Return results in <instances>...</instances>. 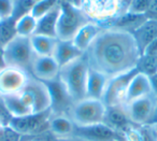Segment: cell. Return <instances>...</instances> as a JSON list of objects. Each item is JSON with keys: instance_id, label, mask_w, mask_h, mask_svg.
<instances>
[{"instance_id": "33", "label": "cell", "mask_w": 157, "mask_h": 141, "mask_svg": "<svg viewBox=\"0 0 157 141\" xmlns=\"http://www.w3.org/2000/svg\"><path fill=\"white\" fill-rule=\"evenodd\" d=\"M13 11L14 0H0V21L11 18Z\"/></svg>"}, {"instance_id": "17", "label": "cell", "mask_w": 157, "mask_h": 141, "mask_svg": "<svg viewBox=\"0 0 157 141\" xmlns=\"http://www.w3.org/2000/svg\"><path fill=\"white\" fill-rule=\"evenodd\" d=\"M90 68V67H88ZM110 78L96 70L88 69L87 82H86V96L85 98L92 99H102L105 89L108 85Z\"/></svg>"}, {"instance_id": "36", "label": "cell", "mask_w": 157, "mask_h": 141, "mask_svg": "<svg viewBox=\"0 0 157 141\" xmlns=\"http://www.w3.org/2000/svg\"><path fill=\"white\" fill-rule=\"evenodd\" d=\"M141 55H146V56H156L157 57V38L154 39L145 49L143 50Z\"/></svg>"}, {"instance_id": "5", "label": "cell", "mask_w": 157, "mask_h": 141, "mask_svg": "<svg viewBox=\"0 0 157 141\" xmlns=\"http://www.w3.org/2000/svg\"><path fill=\"white\" fill-rule=\"evenodd\" d=\"M52 116L51 110L31 113L20 117H10L7 127L20 137L37 138L48 131V122Z\"/></svg>"}, {"instance_id": "12", "label": "cell", "mask_w": 157, "mask_h": 141, "mask_svg": "<svg viewBox=\"0 0 157 141\" xmlns=\"http://www.w3.org/2000/svg\"><path fill=\"white\" fill-rule=\"evenodd\" d=\"M127 114L132 124L139 126L150 125L155 110V97L145 96L129 102L125 106Z\"/></svg>"}, {"instance_id": "39", "label": "cell", "mask_w": 157, "mask_h": 141, "mask_svg": "<svg viewBox=\"0 0 157 141\" xmlns=\"http://www.w3.org/2000/svg\"><path fill=\"white\" fill-rule=\"evenodd\" d=\"M151 128V131L153 134V137H154V140L157 141V123H154V124H151L148 125Z\"/></svg>"}, {"instance_id": "6", "label": "cell", "mask_w": 157, "mask_h": 141, "mask_svg": "<svg viewBox=\"0 0 157 141\" xmlns=\"http://www.w3.org/2000/svg\"><path fill=\"white\" fill-rule=\"evenodd\" d=\"M107 107L100 99L84 98L74 102L68 116L76 126H90L103 123Z\"/></svg>"}, {"instance_id": "21", "label": "cell", "mask_w": 157, "mask_h": 141, "mask_svg": "<svg viewBox=\"0 0 157 141\" xmlns=\"http://www.w3.org/2000/svg\"><path fill=\"white\" fill-rule=\"evenodd\" d=\"M60 3V2H59ZM59 13H60V6H57L51 12L46 13L39 20H37V27H36L35 35L46 36V37H56L57 22H58Z\"/></svg>"}, {"instance_id": "34", "label": "cell", "mask_w": 157, "mask_h": 141, "mask_svg": "<svg viewBox=\"0 0 157 141\" xmlns=\"http://www.w3.org/2000/svg\"><path fill=\"white\" fill-rule=\"evenodd\" d=\"M33 139L39 140V141H86L81 138H78V137H75V136L67 137V138H57V137H53L48 131L43 134L42 136L37 137V138H33Z\"/></svg>"}, {"instance_id": "32", "label": "cell", "mask_w": 157, "mask_h": 141, "mask_svg": "<svg viewBox=\"0 0 157 141\" xmlns=\"http://www.w3.org/2000/svg\"><path fill=\"white\" fill-rule=\"evenodd\" d=\"M152 0H130L127 12L139 15H145Z\"/></svg>"}, {"instance_id": "40", "label": "cell", "mask_w": 157, "mask_h": 141, "mask_svg": "<svg viewBox=\"0 0 157 141\" xmlns=\"http://www.w3.org/2000/svg\"><path fill=\"white\" fill-rule=\"evenodd\" d=\"M154 123H157V97H155V110H154V114H153L152 121H151L150 125Z\"/></svg>"}, {"instance_id": "9", "label": "cell", "mask_w": 157, "mask_h": 141, "mask_svg": "<svg viewBox=\"0 0 157 141\" xmlns=\"http://www.w3.org/2000/svg\"><path fill=\"white\" fill-rule=\"evenodd\" d=\"M30 78L31 74L26 70L6 66L0 70V98L20 94Z\"/></svg>"}, {"instance_id": "19", "label": "cell", "mask_w": 157, "mask_h": 141, "mask_svg": "<svg viewBox=\"0 0 157 141\" xmlns=\"http://www.w3.org/2000/svg\"><path fill=\"white\" fill-rule=\"evenodd\" d=\"M102 28L103 27L97 23L88 22L83 27H81L80 30L73 37L72 41H73L74 45L80 51L85 53V51L90 48V45L93 43L95 38L98 36V33L102 30Z\"/></svg>"}, {"instance_id": "11", "label": "cell", "mask_w": 157, "mask_h": 141, "mask_svg": "<svg viewBox=\"0 0 157 141\" xmlns=\"http://www.w3.org/2000/svg\"><path fill=\"white\" fill-rule=\"evenodd\" d=\"M86 141H125L123 134L105 123L90 126H74L73 135Z\"/></svg>"}, {"instance_id": "18", "label": "cell", "mask_w": 157, "mask_h": 141, "mask_svg": "<svg viewBox=\"0 0 157 141\" xmlns=\"http://www.w3.org/2000/svg\"><path fill=\"white\" fill-rule=\"evenodd\" d=\"M103 123L116 131L123 134L124 130L131 124V122L128 117L125 106H117L107 108Z\"/></svg>"}, {"instance_id": "30", "label": "cell", "mask_w": 157, "mask_h": 141, "mask_svg": "<svg viewBox=\"0 0 157 141\" xmlns=\"http://www.w3.org/2000/svg\"><path fill=\"white\" fill-rule=\"evenodd\" d=\"M138 71L146 74L147 76H152L157 73V57L141 55L137 67Z\"/></svg>"}, {"instance_id": "8", "label": "cell", "mask_w": 157, "mask_h": 141, "mask_svg": "<svg viewBox=\"0 0 157 141\" xmlns=\"http://www.w3.org/2000/svg\"><path fill=\"white\" fill-rule=\"evenodd\" d=\"M21 98L30 109L31 113H40L50 110L51 96L46 84L31 76L25 88L20 93Z\"/></svg>"}, {"instance_id": "13", "label": "cell", "mask_w": 157, "mask_h": 141, "mask_svg": "<svg viewBox=\"0 0 157 141\" xmlns=\"http://www.w3.org/2000/svg\"><path fill=\"white\" fill-rule=\"evenodd\" d=\"M46 84L51 96V112L53 115H68L73 100L68 94L67 89L58 78L55 80L44 82Z\"/></svg>"}, {"instance_id": "24", "label": "cell", "mask_w": 157, "mask_h": 141, "mask_svg": "<svg viewBox=\"0 0 157 141\" xmlns=\"http://www.w3.org/2000/svg\"><path fill=\"white\" fill-rule=\"evenodd\" d=\"M57 40H58L57 38L41 35H33V37H30L33 52L36 55H40V56H53Z\"/></svg>"}, {"instance_id": "14", "label": "cell", "mask_w": 157, "mask_h": 141, "mask_svg": "<svg viewBox=\"0 0 157 141\" xmlns=\"http://www.w3.org/2000/svg\"><path fill=\"white\" fill-rule=\"evenodd\" d=\"M59 71L60 67L53 56L35 55L30 67V74L35 79L42 82H48L58 78Z\"/></svg>"}, {"instance_id": "28", "label": "cell", "mask_w": 157, "mask_h": 141, "mask_svg": "<svg viewBox=\"0 0 157 141\" xmlns=\"http://www.w3.org/2000/svg\"><path fill=\"white\" fill-rule=\"evenodd\" d=\"M15 22L13 18L0 21V48H3L9 41H11L16 35Z\"/></svg>"}, {"instance_id": "4", "label": "cell", "mask_w": 157, "mask_h": 141, "mask_svg": "<svg viewBox=\"0 0 157 141\" xmlns=\"http://www.w3.org/2000/svg\"><path fill=\"white\" fill-rule=\"evenodd\" d=\"M59 6L60 13L57 22L56 37L58 40H72L80 28L90 21L71 0H63Z\"/></svg>"}, {"instance_id": "29", "label": "cell", "mask_w": 157, "mask_h": 141, "mask_svg": "<svg viewBox=\"0 0 157 141\" xmlns=\"http://www.w3.org/2000/svg\"><path fill=\"white\" fill-rule=\"evenodd\" d=\"M59 2L60 0H38L33 6L30 14L36 20H39L40 18L55 9L59 5Z\"/></svg>"}, {"instance_id": "1", "label": "cell", "mask_w": 157, "mask_h": 141, "mask_svg": "<svg viewBox=\"0 0 157 141\" xmlns=\"http://www.w3.org/2000/svg\"><path fill=\"white\" fill-rule=\"evenodd\" d=\"M84 57L90 69L111 79L137 69L141 52L131 33L103 27Z\"/></svg>"}, {"instance_id": "15", "label": "cell", "mask_w": 157, "mask_h": 141, "mask_svg": "<svg viewBox=\"0 0 157 141\" xmlns=\"http://www.w3.org/2000/svg\"><path fill=\"white\" fill-rule=\"evenodd\" d=\"M150 95H153L150 76L138 71L131 78L130 83L128 85L125 106L128 104L129 102L133 101V100H137L139 98L145 97V96H150Z\"/></svg>"}, {"instance_id": "3", "label": "cell", "mask_w": 157, "mask_h": 141, "mask_svg": "<svg viewBox=\"0 0 157 141\" xmlns=\"http://www.w3.org/2000/svg\"><path fill=\"white\" fill-rule=\"evenodd\" d=\"M88 69L90 68L84 56L60 68L58 79L67 89L73 102L85 98Z\"/></svg>"}, {"instance_id": "31", "label": "cell", "mask_w": 157, "mask_h": 141, "mask_svg": "<svg viewBox=\"0 0 157 141\" xmlns=\"http://www.w3.org/2000/svg\"><path fill=\"white\" fill-rule=\"evenodd\" d=\"M37 1L38 0H14V11L12 18L16 21L25 14L30 13Z\"/></svg>"}, {"instance_id": "25", "label": "cell", "mask_w": 157, "mask_h": 141, "mask_svg": "<svg viewBox=\"0 0 157 141\" xmlns=\"http://www.w3.org/2000/svg\"><path fill=\"white\" fill-rule=\"evenodd\" d=\"M146 20L147 18H145V15H139V14L125 12L124 14L118 16L109 27H114V28L122 29V30L132 33Z\"/></svg>"}, {"instance_id": "20", "label": "cell", "mask_w": 157, "mask_h": 141, "mask_svg": "<svg viewBox=\"0 0 157 141\" xmlns=\"http://www.w3.org/2000/svg\"><path fill=\"white\" fill-rule=\"evenodd\" d=\"M132 35L142 54L144 49L157 38V21L146 20L133 31Z\"/></svg>"}, {"instance_id": "35", "label": "cell", "mask_w": 157, "mask_h": 141, "mask_svg": "<svg viewBox=\"0 0 157 141\" xmlns=\"http://www.w3.org/2000/svg\"><path fill=\"white\" fill-rule=\"evenodd\" d=\"M145 18L147 20L157 21V0H152L148 7L147 12L145 13Z\"/></svg>"}, {"instance_id": "26", "label": "cell", "mask_w": 157, "mask_h": 141, "mask_svg": "<svg viewBox=\"0 0 157 141\" xmlns=\"http://www.w3.org/2000/svg\"><path fill=\"white\" fill-rule=\"evenodd\" d=\"M125 141H155L148 125L139 126L131 123L123 132Z\"/></svg>"}, {"instance_id": "2", "label": "cell", "mask_w": 157, "mask_h": 141, "mask_svg": "<svg viewBox=\"0 0 157 141\" xmlns=\"http://www.w3.org/2000/svg\"><path fill=\"white\" fill-rule=\"evenodd\" d=\"M130 0H76L78 6L90 22L109 27L128 10Z\"/></svg>"}, {"instance_id": "27", "label": "cell", "mask_w": 157, "mask_h": 141, "mask_svg": "<svg viewBox=\"0 0 157 141\" xmlns=\"http://www.w3.org/2000/svg\"><path fill=\"white\" fill-rule=\"evenodd\" d=\"M36 27H37V20L30 13L25 14L15 22L16 35L21 37H33L35 35Z\"/></svg>"}, {"instance_id": "38", "label": "cell", "mask_w": 157, "mask_h": 141, "mask_svg": "<svg viewBox=\"0 0 157 141\" xmlns=\"http://www.w3.org/2000/svg\"><path fill=\"white\" fill-rule=\"evenodd\" d=\"M7 66L6 64V61H5V56H3V50L2 48H0V70L5 68Z\"/></svg>"}, {"instance_id": "37", "label": "cell", "mask_w": 157, "mask_h": 141, "mask_svg": "<svg viewBox=\"0 0 157 141\" xmlns=\"http://www.w3.org/2000/svg\"><path fill=\"white\" fill-rule=\"evenodd\" d=\"M151 84H152V91H153V96L157 97V73L154 76H150Z\"/></svg>"}, {"instance_id": "41", "label": "cell", "mask_w": 157, "mask_h": 141, "mask_svg": "<svg viewBox=\"0 0 157 141\" xmlns=\"http://www.w3.org/2000/svg\"><path fill=\"white\" fill-rule=\"evenodd\" d=\"M31 140H33V141H39V140H36V139H31Z\"/></svg>"}, {"instance_id": "22", "label": "cell", "mask_w": 157, "mask_h": 141, "mask_svg": "<svg viewBox=\"0 0 157 141\" xmlns=\"http://www.w3.org/2000/svg\"><path fill=\"white\" fill-rule=\"evenodd\" d=\"M74 123L68 115H53L48 122V132L53 137L67 138L73 135Z\"/></svg>"}, {"instance_id": "42", "label": "cell", "mask_w": 157, "mask_h": 141, "mask_svg": "<svg viewBox=\"0 0 157 141\" xmlns=\"http://www.w3.org/2000/svg\"><path fill=\"white\" fill-rule=\"evenodd\" d=\"M26 141H33V140H31V139H30V140H26Z\"/></svg>"}, {"instance_id": "10", "label": "cell", "mask_w": 157, "mask_h": 141, "mask_svg": "<svg viewBox=\"0 0 157 141\" xmlns=\"http://www.w3.org/2000/svg\"><path fill=\"white\" fill-rule=\"evenodd\" d=\"M138 72V69L120 76H113L109 80L108 85L102 96V102L107 108L109 107L125 106L126 104V94L128 85L133 76Z\"/></svg>"}, {"instance_id": "16", "label": "cell", "mask_w": 157, "mask_h": 141, "mask_svg": "<svg viewBox=\"0 0 157 141\" xmlns=\"http://www.w3.org/2000/svg\"><path fill=\"white\" fill-rule=\"evenodd\" d=\"M82 56H84V53L74 45L72 40H57L53 57L60 68Z\"/></svg>"}, {"instance_id": "7", "label": "cell", "mask_w": 157, "mask_h": 141, "mask_svg": "<svg viewBox=\"0 0 157 141\" xmlns=\"http://www.w3.org/2000/svg\"><path fill=\"white\" fill-rule=\"evenodd\" d=\"M2 50L7 66L21 68L30 73L31 63L36 55L31 46L30 38L15 36Z\"/></svg>"}, {"instance_id": "23", "label": "cell", "mask_w": 157, "mask_h": 141, "mask_svg": "<svg viewBox=\"0 0 157 141\" xmlns=\"http://www.w3.org/2000/svg\"><path fill=\"white\" fill-rule=\"evenodd\" d=\"M0 99H1L2 107L8 112V115L10 117H20V116H25V115L31 114L30 109L23 101L20 94L7 96V97H2L0 98Z\"/></svg>"}]
</instances>
